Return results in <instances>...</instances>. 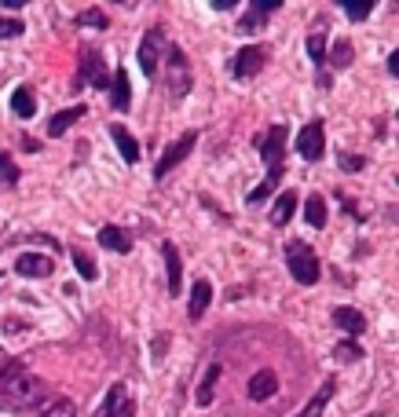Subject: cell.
Instances as JSON below:
<instances>
[{"label":"cell","instance_id":"obj_1","mask_svg":"<svg viewBox=\"0 0 399 417\" xmlns=\"http://www.w3.org/2000/svg\"><path fill=\"white\" fill-rule=\"evenodd\" d=\"M48 403V384L41 377H15L8 388H0V410H8V414H22V410H34Z\"/></svg>","mask_w":399,"mask_h":417},{"label":"cell","instance_id":"obj_2","mask_svg":"<svg viewBox=\"0 0 399 417\" xmlns=\"http://www.w3.org/2000/svg\"><path fill=\"white\" fill-rule=\"evenodd\" d=\"M286 267H290L293 282H300V285H315L318 275H323V264H318V256L312 253L308 242H300V238H293V242L286 246Z\"/></svg>","mask_w":399,"mask_h":417},{"label":"cell","instance_id":"obj_3","mask_svg":"<svg viewBox=\"0 0 399 417\" xmlns=\"http://www.w3.org/2000/svg\"><path fill=\"white\" fill-rule=\"evenodd\" d=\"M165 48H169V37H165L162 26H154V29L143 34L136 59H139V70L147 73V77H158V66H162V59H165Z\"/></svg>","mask_w":399,"mask_h":417},{"label":"cell","instance_id":"obj_4","mask_svg":"<svg viewBox=\"0 0 399 417\" xmlns=\"http://www.w3.org/2000/svg\"><path fill=\"white\" fill-rule=\"evenodd\" d=\"M165 62H169V95L172 99H183V95L190 92V85H195V77H190V62L183 55V48L169 44L165 48Z\"/></svg>","mask_w":399,"mask_h":417},{"label":"cell","instance_id":"obj_5","mask_svg":"<svg viewBox=\"0 0 399 417\" xmlns=\"http://www.w3.org/2000/svg\"><path fill=\"white\" fill-rule=\"evenodd\" d=\"M195 143H198V132H195V128H190V132H183L176 143H169L165 154L158 157V165H154V180H165V176H169L172 169H176L190 150H195Z\"/></svg>","mask_w":399,"mask_h":417},{"label":"cell","instance_id":"obj_6","mask_svg":"<svg viewBox=\"0 0 399 417\" xmlns=\"http://www.w3.org/2000/svg\"><path fill=\"white\" fill-rule=\"evenodd\" d=\"M286 143H290V128L286 125H271L267 128V136L257 139V147H260V157L267 162L271 172H282V154H286Z\"/></svg>","mask_w":399,"mask_h":417},{"label":"cell","instance_id":"obj_7","mask_svg":"<svg viewBox=\"0 0 399 417\" xmlns=\"http://www.w3.org/2000/svg\"><path fill=\"white\" fill-rule=\"evenodd\" d=\"M297 154L304 157V162H318V157L326 154V128H323V121H308L297 132Z\"/></svg>","mask_w":399,"mask_h":417},{"label":"cell","instance_id":"obj_8","mask_svg":"<svg viewBox=\"0 0 399 417\" xmlns=\"http://www.w3.org/2000/svg\"><path fill=\"white\" fill-rule=\"evenodd\" d=\"M264 59H267V48H264V44H246V48H238V52H234V59H231V73L238 77V81H246V77L260 73Z\"/></svg>","mask_w":399,"mask_h":417},{"label":"cell","instance_id":"obj_9","mask_svg":"<svg viewBox=\"0 0 399 417\" xmlns=\"http://www.w3.org/2000/svg\"><path fill=\"white\" fill-rule=\"evenodd\" d=\"M77 85H92V88H110V77H106V66H103V55L88 48L81 55V70H77Z\"/></svg>","mask_w":399,"mask_h":417},{"label":"cell","instance_id":"obj_10","mask_svg":"<svg viewBox=\"0 0 399 417\" xmlns=\"http://www.w3.org/2000/svg\"><path fill=\"white\" fill-rule=\"evenodd\" d=\"M15 271H19L22 278H48L55 271V260L48 253H22L19 260H15Z\"/></svg>","mask_w":399,"mask_h":417},{"label":"cell","instance_id":"obj_11","mask_svg":"<svg viewBox=\"0 0 399 417\" xmlns=\"http://www.w3.org/2000/svg\"><path fill=\"white\" fill-rule=\"evenodd\" d=\"M162 253H165V278H169V293H172V297H180V290H183V264H180V249L172 246V242H165V246H162Z\"/></svg>","mask_w":399,"mask_h":417},{"label":"cell","instance_id":"obj_12","mask_svg":"<svg viewBox=\"0 0 399 417\" xmlns=\"http://www.w3.org/2000/svg\"><path fill=\"white\" fill-rule=\"evenodd\" d=\"M209 304H213V282H209V278H198L195 285H190V304H187V315L198 323V318H202L205 311H209Z\"/></svg>","mask_w":399,"mask_h":417},{"label":"cell","instance_id":"obj_13","mask_svg":"<svg viewBox=\"0 0 399 417\" xmlns=\"http://www.w3.org/2000/svg\"><path fill=\"white\" fill-rule=\"evenodd\" d=\"M249 399H253V403H264V399H271V395H275L279 392V377H275V370H257V374H253L249 377Z\"/></svg>","mask_w":399,"mask_h":417},{"label":"cell","instance_id":"obj_14","mask_svg":"<svg viewBox=\"0 0 399 417\" xmlns=\"http://www.w3.org/2000/svg\"><path fill=\"white\" fill-rule=\"evenodd\" d=\"M99 246L110 249V253H132V234L125 231V227H114V223H106V227L99 231Z\"/></svg>","mask_w":399,"mask_h":417},{"label":"cell","instance_id":"obj_15","mask_svg":"<svg viewBox=\"0 0 399 417\" xmlns=\"http://www.w3.org/2000/svg\"><path fill=\"white\" fill-rule=\"evenodd\" d=\"M271 11H279V0H264V4H260V0H253L249 11L238 19V34H253L257 22H264V15H271Z\"/></svg>","mask_w":399,"mask_h":417},{"label":"cell","instance_id":"obj_16","mask_svg":"<svg viewBox=\"0 0 399 417\" xmlns=\"http://www.w3.org/2000/svg\"><path fill=\"white\" fill-rule=\"evenodd\" d=\"M110 139L118 143V150H121V157H125L129 165L139 162V143H136V136H132L125 125H110Z\"/></svg>","mask_w":399,"mask_h":417},{"label":"cell","instance_id":"obj_17","mask_svg":"<svg viewBox=\"0 0 399 417\" xmlns=\"http://www.w3.org/2000/svg\"><path fill=\"white\" fill-rule=\"evenodd\" d=\"M297 190H282V195L275 198V208H271V223L275 227H286V223L293 220V213H297Z\"/></svg>","mask_w":399,"mask_h":417},{"label":"cell","instance_id":"obj_18","mask_svg":"<svg viewBox=\"0 0 399 417\" xmlns=\"http://www.w3.org/2000/svg\"><path fill=\"white\" fill-rule=\"evenodd\" d=\"M333 326L344 330V333H352V337H359L366 330V315L356 311V308H333Z\"/></svg>","mask_w":399,"mask_h":417},{"label":"cell","instance_id":"obj_19","mask_svg":"<svg viewBox=\"0 0 399 417\" xmlns=\"http://www.w3.org/2000/svg\"><path fill=\"white\" fill-rule=\"evenodd\" d=\"M125 407H129V392H125V384H114V388L106 392L103 407L95 410V417H121Z\"/></svg>","mask_w":399,"mask_h":417},{"label":"cell","instance_id":"obj_20","mask_svg":"<svg viewBox=\"0 0 399 417\" xmlns=\"http://www.w3.org/2000/svg\"><path fill=\"white\" fill-rule=\"evenodd\" d=\"M85 114H88L85 106H70V110H59V114H55L52 121H48V136H55V139H59L62 132H66V128H74V125L81 121Z\"/></svg>","mask_w":399,"mask_h":417},{"label":"cell","instance_id":"obj_21","mask_svg":"<svg viewBox=\"0 0 399 417\" xmlns=\"http://www.w3.org/2000/svg\"><path fill=\"white\" fill-rule=\"evenodd\" d=\"M11 114L15 118H34L37 114V95H34V88H15L11 92Z\"/></svg>","mask_w":399,"mask_h":417},{"label":"cell","instance_id":"obj_22","mask_svg":"<svg viewBox=\"0 0 399 417\" xmlns=\"http://www.w3.org/2000/svg\"><path fill=\"white\" fill-rule=\"evenodd\" d=\"M333 392H337V384H333V381H323V388H318L312 399H308V407L304 410H300L297 417H318V414H323L326 407H330V399H333Z\"/></svg>","mask_w":399,"mask_h":417},{"label":"cell","instance_id":"obj_23","mask_svg":"<svg viewBox=\"0 0 399 417\" xmlns=\"http://www.w3.org/2000/svg\"><path fill=\"white\" fill-rule=\"evenodd\" d=\"M110 99H114V110H118V114H125V110L132 106V95H129V73H125V70L114 73V92H110Z\"/></svg>","mask_w":399,"mask_h":417},{"label":"cell","instance_id":"obj_24","mask_svg":"<svg viewBox=\"0 0 399 417\" xmlns=\"http://www.w3.org/2000/svg\"><path fill=\"white\" fill-rule=\"evenodd\" d=\"M308 55H312L315 66H323V62H326V22H318L308 34Z\"/></svg>","mask_w":399,"mask_h":417},{"label":"cell","instance_id":"obj_25","mask_svg":"<svg viewBox=\"0 0 399 417\" xmlns=\"http://www.w3.org/2000/svg\"><path fill=\"white\" fill-rule=\"evenodd\" d=\"M220 374H223V366H220V362H213L209 370H205V377L198 381V403H202V407H209V403H213V392H216Z\"/></svg>","mask_w":399,"mask_h":417},{"label":"cell","instance_id":"obj_26","mask_svg":"<svg viewBox=\"0 0 399 417\" xmlns=\"http://www.w3.org/2000/svg\"><path fill=\"white\" fill-rule=\"evenodd\" d=\"M41 417H77V403L66 399V395H55V399H48V403H44Z\"/></svg>","mask_w":399,"mask_h":417},{"label":"cell","instance_id":"obj_27","mask_svg":"<svg viewBox=\"0 0 399 417\" xmlns=\"http://www.w3.org/2000/svg\"><path fill=\"white\" fill-rule=\"evenodd\" d=\"M326 59H330L333 70H348V66H352V59H356V48L348 41H337V44H333V52H326Z\"/></svg>","mask_w":399,"mask_h":417},{"label":"cell","instance_id":"obj_28","mask_svg":"<svg viewBox=\"0 0 399 417\" xmlns=\"http://www.w3.org/2000/svg\"><path fill=\"white\" fill-rule=\"evenodd\" d=\"M304 220H308V227H326V202L318 195L304 202Z\"/></svg>","mask_w":399,"mask_h":417},{"label":"cell","instance_id":"obj_29","mask_svg":"<svg viewBox=\"0 0 399 417\" xmlns=\"http://www.w3.org/2000/svg\"><path fill=\"white\" fill-rule=\"evenodd\" d=\"M74 267H77V275H81L85 282L99 278V267H95V260H92L88 253H81V249H74Z\"/></svg>","mask_w":399,"mask_h":417},{"label":"cell","instance_id":"obj_30","mask_svg":"<svg viewBox=\"0 0 399 417\" xmlns=\"http://www.w3.org/2000/svg\"><path fill=\"white\" fill-rule=\"evenodd\" d=\"M279 176H282V172H267V180H264L260 187H253L246 202H249V205H260V202H267V198H271V190L279 187Z\"/></svg>","mask_w":399,"mask_h":417},{"label":"cell","instance_id":"obj_31","mask_svg":"<svg viewBox=\"0 0 399 417\" xmlns=\"http://www.w3.org/2000/svg\"><path fill=\"white\" fill-rule=\"evenodd\" d=\"M22 374H26L22 359H4V362H0V388H8V384H11L15 377H22Z\"/></svg>","mask_w":399,"mask_h":417},{"label":"cell","instance_id":"obj_32","mask_svg":"<svg viewBox=\"0 0 399 417\" xmlns=\"http://www.w3.org/2000/svg\"><path fill=\"white\" fill-rule=\"evenodd\" d=\"M0 176H4V183H11V187L19 183V176H22L19 165H15V157H11L4 147H0Z\"/></svg>","mask_w":399,"mask_h":417},{"label":"cell","instance_id":"obj_33","mask_svg":"<svg viewBox=\"0 0 399 417\" xmlns=\"http://www.w3.org/2000/svg\"><path fill=\"white\" fill-rule=\"evenodd\" d=\"M77 22H81V26H92V29H106V26H110V22H106V11H99V8L81 11V15H77Z\"/></svg>","mask_w":399,"mask_h":417},{"label":"cell","instance_id":"obj_34","mask_svg":"<svg viewBox=\"0 0 399 417\" xmlns=\"http://www.w3.org/2000/svg\"><path fill=\"white\" fill-rule=\"evenodd\" d=\"M333 351H337V362H359L363 359V348L356 341H341Z\"/></svg>","mask_w":399,"mask_h":417},{"label":"cell","instance_id":"obj_35","mask_svg":"<svg viewBox=\"0 0 399 417\" xmlns=\"http://www.w3.org/2000/svg\"><path fill=\"white\" fill-rule=\"evenodd\" d=\"M370 11H374V0H356V4H344V15H348V19H356V22H363Z\"/></svg>","mask_w":399,"mask_h":417},{"label":"cell","instance_id":"obj_36","mask_svg":"<svg viewBox=\"0 0 399 417\" xmlns=\"http://www.w3.org/2000/svg\"><path fill=\"white\" fill-rule=\"evenodd\" d=\"M26 29L22 19H0V41H11V37H19Z\"/></svg>","mask_w":399,"mask_h":417},{"label":"cell","instance_id":"obj_37","mask_svg":"<svg viewBox=\"0 0 399 417\" xmlns=\"http://www.w3.org/2000/svg\"><path fill=\"white\" fill-rule=\"evenodd\" d=\"M363 165H366V157H359V154H348V150L341 154V169H344V172H359Z\"/></svg>","mask_w":399,"mask_h":417},{"label":"cell","instance_id":"obj_38","mask_svg":"<svg viewBox=\"0 0 399 417\" xmlns=\"http://www.w3.org/2000/svg\"><path fill=\"white\" fill-rule=\"evenodd\" d=\"M26 4V0H0V8H8V11H19Z\"/></svg>","mask_w":399,"mask_h":417},{"label":"cell","instance_id":"obj_39","mask_svg":"<svg viewBox=\"0 0 399 417\" xmlns=\"http://www.w3.org/2000/svg\"><path fill=\"white\" fill-rule=\"evenodd\" d=\"M388 73H399V52L388 55Z\"/></svg>","mask_w":399,"mask_h":417},{"label":"cell","instance_id":"obj_40","mask_svg":"<svg viewBox=\"0 0 399 417\" xmlns=\"http://www.w3.org/2000/svg\"><path fill=\"white\" fill-rule=\"evenodd\" d=\"M121 417H136V403H132V399H129V407L121 410Z\"/></svg>","mask_w":399,"mask_h":417}]
</instances>
